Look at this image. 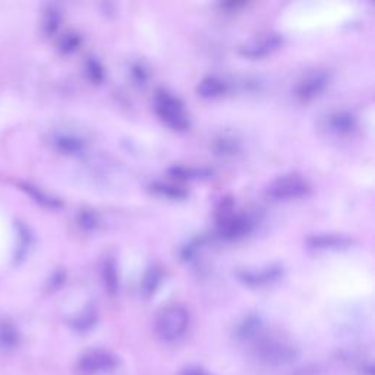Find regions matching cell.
Returning <instances> with one entry per match:
<instances>
[{
  "mask_svg": "<svg viewBox=\"0 0 375 375\" xmlns=\"http://www.w3.org/2000/svg\"><path fill=\"white\" fill-rule=\"evenodd\" d=\"M308 245L315 249H345L352 245V239L345 235H312L306 239Z\"/></svg>",
  "mask_w": 375,
  "mask_h": 375,
  "instance_id": "10",
  "label": "cell"
},
{
  "mask_svg": "<svg viewBox=\"0 0 375 375\" xmlns=\"http://www.w3.org/2000/svg\"><path fill=\"white\" fill-rule=\"evenodd\" d=\"M217 151L222 154H233L236 151V141L227 138L217 141Z\"/></svg>",
  "mask_w": 375,
  "mask_h": 375,
  "instance_id": "21",
  "label": "cell"
},
{
  "mask_svg": "<svg viewBox=\"0 0 375 375\" xmlns=\"http://www.w3.org/2000/svg\"><path fill=\"white\" fill-rule=\"evenodd\" d=\"M182 375H210L208 372L204 371L202 368H197V367H189L184 371V374Z\"/></svg>",
  "mask_w": 375,
  "mask_h": 375,
  "instance_id": "24",
  "label": "cell"
},
{
  "mask_svg": "<svg viewBox=\"0 0 375 375\" xmlns=\"http://www.w3.org/2000/svg\"><path fill=\"white\" fill-rule=\"evenodd\" d=\"M172 176L178 179H200L208 178L211 173L207 169H197V167H185V166H175L170 170Z\"/></svg>",
  "mask_w": 375,
  "mask_h": 375,
  "instance_id": "17",
  "label": "cell"
},
{
  "mask_svg": "<svg viewBox=\"0 0 375 375\" xmlns=\"http://www.w3.org/2000/svg\"><path fill=\"white\" fill-rule=\"evenodd\" d=\"M160 280H162L160 270L156 268V267L149 268V271L145 272V276L141 283V290L145 297H151V294H154V292L157 290V286L160 285Z\"/></svg>",
  "mask_w": 375,
  "mask_h": 375,
  "instance_id": "16",
  "label": "cell"
},
{
  "mask_svg": "<svg viewBox=\"0 0 375 375\" xmlns=\"http://www.w3.org/2000/svg\"><path fill=\"white\" fill-rule=\"evenodd\" d=\"M118 359L105 350H91L79 359V371L84 374H98L106 372L116 367Z\"/></svg>",
  "mask_w": 375,
  "mask_h": 375,
  "instance_id": "8",
  "label": "cell"
},
{
  "mask_svg": "<svg viewBox=\"0 0 375 375\" xmlns=\"http://www.w3.org/2000/svg\"><path fill=\"white\" fill-rule=\"evenodd\" d=\"M328 83H330V76L324 71H312L306 74L297 85V97L303 103H308L324 93Z\"/></svg>",
  "mask_w": 375,
  "mask_h": 375,
  "instance_id": "7",
  "label": "cell"
},
{
  "mask_svg": "<svg viewBox=\"0 0 375 375\" xmlns=\"http://www.w3.org/2000/svg\"><path fill=\"white\" fill-rule=\"evenodd\" d=\"M197 91L202 98H217L226 94L227 83L217 76H207L198 84Z\"/></svg>",
  "mask_w": 375,
  "mask_h": 375,
  "instance_id": "11",
  "label": "cell"
},
{
  "mask_svg": "<svg viewBox=\"0 0 375 375\" xmlns=\"http://www.w3.org/2000/svg\"><path fill=\"white\" fill-rule=\"evenodd\" d=\"M281 44H283V39L280 37V34L267 32V34H263V36H258L253 39L251 41L242 44L239 47V54L249 59H261L271 54L272 52H276Z\"/></svg>",
  "mask_w": 375,
  "mask_h": 375,
  "instance_id": "6",
  "label": "cell"
},
{
  "mask_svg": "<svg viewBox=\"0 0 375 375\" xmlns=\"http://www.w3.org/2000/svg\"><path fill=\"white\" fill-rule=\"evenodd\" d=\"M56 142H58V147L65 153H78L84 149L83 140L75 138V136H69V135L61 136Z\"/></svg>",
  "mask_w": 375,
  "mask_h": 375,
  "instance_id": "18",
  "label": "cell"
},
{
  "mask_svg": "<svg viewBox=\"0 0 375 375\" xmlns=\"http://www.w3.org/2000/svg\"><path fill=\"white\" fill-rule=\"evenodd\" d=\"M81 226L85 229H94L97 226V215L91 211H84L81 214Z\"/></svg>",
  "mask_w": 375,
  "mask_h": 375,
  "instance_id": "22",
  "label": "cell"
},
{
  "mask_svg": "<svg viewBox=\"0 0 375 375\" xmlns=\"http://www.w3.org/2000/svg\"><path fill=\"white\" fill-rule=\"evenodd\" d=\"M297 375H324L323 369L318 367H306V368H301Z\"/></svg>",
  "mask_w": 375,
  "mask_h": 375,
  "instance_id": "23",
  "label": "cell"
},
{
  "mask_svg": "<svg viewBox=\"0 0 375 375\" xmlns=\"http://www.w3.org/2000/svg\"><path fill=\"white\" fill-rule=\"evenodd\" d=\"M261 334V320L257 317H248L241 325L237 327L236 336L241 340H255Z\"/></svg>",
  "mask_w": 375,
  "mask_h": 375,
  "instance_id": "15",
  "label": "cell"
},
{
  "mask_svg": "<svg viewBox=\"0 0 375 375\" xmlns=\"http://www.w3.org/2000/svg\"><path fill=\"white\" fill-rule=\"evenodd\" d=\"M257 355L261 361H264L272 367L289 365L298 356V350L286 339L266 334L258 336L257 339Z\"/></svg>",
  "mask_w": 375,
  "mask_h": 375,
  "instance_id": "1",
  "label": "cell"
},
{
  "mask_svg": "<svg viewBox=\"0 0 375 375\" xmlns=\"http://www.w3.org/2000/svg\"><path fill=\"white\" fill-rule=\"evenodd\" d=\"M87 74L93 83H101L105 79V69L101 63L96 59H89L87 62Z\"/></svg>",
  "mask_w": 375,
  "mask_h": 375,
  "instance_id": "20",
  "label": "cell"
},
{
  "mask_svg": "<svg viewBox=\"0 0 375 375\" xmlns=\"http://www.w3.org/2000/svg\"><path fill=\"white\" fill-rule=\"evenodd\" d=\"M328 125H330L333 132L346 135L356 128V118L349 111H336L328 118Z\"/></svg>",
  "mask_w": 375,
  "mask_h": 375,
  "instance_id": "12",
  "label": "cell"
},
{
  "mask_svg": "<svg viewBox=\"0 0 375 375\" xmlns=\"http://www.w3.org/2000/svg\"><path fill=\"white\" fill-rule=\"evenodd\" d=\"M189 314L180 305H169L156 318V332L166 342H173L186 332Z\"/></svg>",
  "mask_w": 375,
  "mask_h": 375,
  "instance_id": "3",
  "label": "cell"
},
{
  "mask_svg": "<svg viewBox=\"0 0 375 375\" xmlns=\"http://www.w3.org/2000/svg\"><path fill=\"white\" fill-rule=\"evenodd\" d=\"M153 189L157 192V194H160L163 197L167 198H185L186 197V191H184L182 188L173 186V185H167V184H154Z\"/></svg>",
  "mask_w": 375,
  "mask_h": 375,
  "instance_id": "19",
  "label": "cell"
},
{
  "mask_svg": "<svg viewBox=\"0 0 375 375\" xmlns=\"http://www.w3.org/2000/svg\"><path fill=\"white\" fill-rule=\"evenodd\" d=\"M217 231L223 239H239L253 231V222L244 214L235 213L231 201H223L217 213Z\"/></svg>",
  "mask_w": 375,
  "mask_h": 375,
  "instance_id": "4",
  "label": "cell"
},
{
  "mask_svg": "<svg viewBox=\"0 0 375 375\" xmlns=\"http://www.w3.org/2000/svg\"><path fill=\"white\" fill-rule=\"evenodd\" d=\"M101 277H103L105 288L109 292L110 297H115L119 290V272L116 261L111 257L105 259L103 268H101Z\"/></svg>",
  "mask_w": 375,
  "mask_h": 375,
  "instance_id": "13",
  "label": "cell"
},
{
  "mask_svg": "<svg viewBox=\"0 0 375 375\" xmlns=\"http://www.w3.org/2000/svg\"><path fill=\"white\" fill-rule=\"evenodd\" d=\"M311 186L299 175H285L271 182L267 194L275 200H297L310 194Z\"/></svg>",
  "mask_w": 375,
  "mask_h": 375,
  "instance_id": "5",
  "label": "cell"
},
{
  "mask_svg": "<svg viewBox=\"0 0 375 375\" xmlns=\"http://www.w3.org/2000/svg\"><path fill=\"white\" fill-rule=\"evenodd\" d=\"M281 267L268 266L259 270H244L239 272V279L248 286H266L276 281L281 276Z\"/></svg>",
  "mask_w": 375,
  "mask_h": 375,
  "instance_id": "9",
  "label": "cell"
},
{
  "mask_svg": "<svg viewBox=\"0 0 375 375\" xmlns=\"http://www.w3.org/2000/svg\"><path fill=\"white\" fill-rule=\"evenodd\" d=\"M154 109L169 128L173 131H186L189 128V118L179 97L166 89H158L154 97Z\"/></svg>",
  "mask_w": 375,
  "mask_h": 375,
  "instance_id": "2",
  "label": "cell"
},
{
  "mask_svg": "<svg viewBox=\"0 0 375 375\" xmlns=\"http://www.w3.org/2000/svg\"><path fill=\"white\" fill-rule=\"evenodd\" d=\"M19 345V333L14 324H0V349L12 350Z\"/></svg>",
  "mask_w": 375,
  "mask_h": 375,
  "instance_id": "14",
  "label": "cell"
}]
</instances>
